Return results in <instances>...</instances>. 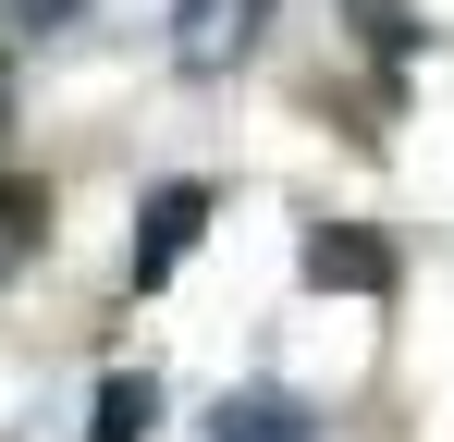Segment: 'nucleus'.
<instances>
[{
    "instance_id": "nucleus-1",
    "label": "nucleus",
    "mask_w": 454,
    "mask_h": 442,
    "mask_svg": "<svg viewBox=\"0 0 454 442\" xmlns=\"http://www.w3.org/2000/svg\"><path fill=\"white\" fill-rule=\"evenodd\" d=\"M209 185H148V209H136V295H160L184 258H197V233H209Z\"/></svg>"
},
{
    "instance_id": "nucleus-2",
    "label": "nucleus",
    "mask_w": 454,
    "mask_h": 442,
    "mask_svg": "<svg viewBox=\"0 0 454 442\" xmlns=\"http://www.w3.org/2000/svg\"><path fill=\"white\" fill-rule=\"evenodd\" d=\"M258 12H270V0H184V12H172V62L184 74H233L258 50Z\"/></svg>"
},
{
    "instance_id": "nucleus-3",
    "label": "nucleus",
    "mask_w": 454,
    "mask_h": 442,
    "mask_svg": "<svg viewBox=\"0 0 454 442\" xmlns=\"http://www.w3.org/2000/svg\"><path fill=\"white\" fill-rule=\"evenodd\" d=\"M307 283H319V295H393V246L319 221V233H307Z\"/></svg>"
},
{
    "instance_id": "nucleus-4",
    "label": "nucleus",
    "mask_w": 454,
    "mask_h": 442,
    "mask_svg": "<svg viewBox=\"0 0 454 442\" xmlns=\"http://www.w3.org/2000/svg\"><path fill=\"white\" fill-rule=\"evenodd\" d=\"M50 246V172H0V283Z\"/></svg>"
},
{
    "instance_id": "nucleus-5",
    "label": "nucleus",
    "mask_w": 454,
    "mask_h": 442,
    "mask_svg": "<svg viewBox=\"0 0 454 442\" xmlns=\"http://www.w3.org/2000/svg\"><path fill=\"white\" fill-rule=\"evenodd\" d=\"M319 418H307L295 393H233L222 418H209V442H307Z\"/></svg>"
},
{
    "instance_id": "nucleus-6",
    "label": "nucleus",
    "mask_w": 454,
    "mask_h": 442,
    "mask_svg": "<svg viewBox=\"0 0 454 442\" xmlns=\"http://www.w3.org/2000/svg\"><path fill=\"white\" fill-rule=\"evenodd\" d=\"M148 418H160V381L123 368V381H98V430H86V442H148Z\"/></svg>"
},
{
    "instance_id": "nucleus-7",
    "label": "nucleus",
    "mask_w": 454,
    "mask_h": 442,
    "mask_svg": "<svg viewBox=\"0 0 454 442\" xmlns=\"http://www.w3.org/2000/svg\"><path fill=\"white\" fill-rule=\"evenodd\" d=\"M344 12H356V37H369V50H405V37H418V25H405V0H344Z\"/></svg>"
},
{
    "instance_id": "nucleus-8",
    "label": "nucleus",
    "mask_w": 454,
    "mask_h": 442,
    "mask_svg": "<svg viewBox=\"0 0 454 442\" xmlns=\"http://www.w3.org/2000/svg\"><path fill=\"white\" fill-rule=\"evenodd\" d=\"M86 0H0V25H12V37H50V25H74Z\"/></svg>"
}]
</instances>
